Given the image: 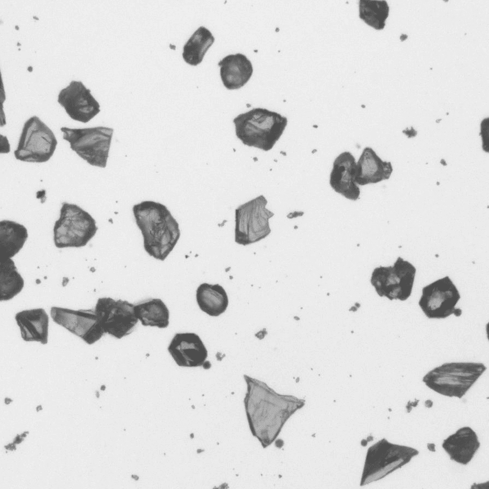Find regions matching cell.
Returning a JSON list of instances; mask_svg holds the SVG:
<instances>
[{"label":"cell","mask_w":489,"mask_h":489,"mask_svg":"<svg viewBox=\"0 0 489 489\" xmlns=\"http://www.w3.org/2000/svg\"><path fill=\"white\" fill-rule=\"evenodd\" d=\"M24 287V280L11 258L1 259L0 301H8L18 295Z\"/></svg>","instance_id":"cb8c5ba5"},{"label":"cell","mask_w":489,"mask_h":489,"mask_svg":"<svg viewBox=\"0 0 489 489\" xmlns=\"http://www.w3.org/2000/svg\"><path fill=\"white\" fill-rule=\"evenodd\" d=\"M63 139L70 148L89 165L105 168L109 156L113 129L106 127L85 128L62 127Z\"/></svg>","instance_id":"5b68a950"},{"label":"cell","mask_w":489,"mask_h":489,"mask_svg":"<svg viewBox=\"0 0 489 489\" xmlns=\"http://www.w3.org/2000/svg\"><path fill=\"white\" fill-rule=\"evenodd\" d=\"M50 314L55 323L89 345L100 340L105 333L94 310H73L54 306L51 308Z\"/></svg>","instance_id":"8fae6325"},{"label":"cell","mask_w":489,"mask_h":489,"mask_svg":"<svg viewBox=\"0 0 489 489\" xmlns=\"http://www.w3.org/2000/svg\"><path fill=\"white\" fill-rule=\"evenodd\" d=\"M168 350L180 366H200L207 362V349L199 336L193 333H176Z\"/></svg>","instance_id":"4fadbf2b"},{"label":"cell","mask_w":489,"mask_h":489,"mask_svg":"<svg viewBox=\"0 0 489 489\" xmlns=\"http://www.w3.org/2000/svg\"><path fill=\"white\" fill-rule=\"evenodd\" d=\"M23 440V437H21L20 435H17L15 437V440L13 442L15 444H18L21 443Z\"/></svg>","instance_id":"4316f807"},{"label":"cell","mask_w":489,"mask_h":489,"mask_svg":"<svg viewBox=\"0 0 489 489\" xmlns=\"http://www.w3.org/2000/svg\"><path fill=\"white\" fill-rule=\"evenodd\" d=\"M233 123L235 135L243 144L268 151L283 133L288 119L276 112L258 107L239 114Z\"/></svg>","instance_id":"7a4b0ae2"},{"label":"cell","mask_w":489,"mask_h":489,"mask_svg":"<svg viewBox=\"0 0 489 489\" xmlns=\"http://www.w3.org/2000/svg\"><path fill=\"white\" fill-rule=\"evenodd\" d=\"M442 446L452 460L466 465L479 449L480 442L470 427H464L444 439Z\"/></svg>","instance_id":"ac0fdd59"},{"label":"cell","mask_w":489,"mask_h":489,"mask_svg":"<svg viewBox=\"0 0 489 489\" xmlns=\"http://www.w3.org/2000/svg\"><path fill=\"white\" fill-rule=\"evenodd\" d=\"M393 172L390 161H383L370 147H365L356 162L355 182L358 185L388 180Z\"/></svg>","instance_id":"2e32d148"},{"label":"cell","mask_w":489,"mask_h":489,"mask_svg":"<svg viewBox=\"0 0 489 489\" xmlns=\"http://www.w3.org/2000/svg\"><path fill=\"white\" fill-rule=\"evenodd\" d=\"M389 7L386 1L360 0L359 16L376 30H382L388 17Z\"/></svg>","instance_id":"d4e9b609"},{"label":"cell","mask_w":489,"mask_h":489,"mask_svg":"<svg viewBox=\"0 0 489 489\" xmlns=\"http://www.w3.org/2000/svg\"><path fill=\"white\" fill-rule=\"evenodd\" d=\"M132 211L145 251L154 259L164 261L180 238L179 223L168 208L158 202L142 201L134 205Z\"/></svg>","instance_id":"6da1fadb"},{"label":"cell","mask_w":489,"mask_h":489,"mask_svg":"<svg viewBox=\"0 0 489 489\" xmlns=\"http://www.w3.org/2000/svg\"><path fill=\"white\" fill-rule=\"evenodd\" d=\"M486 370L481 362H446L427 373L422 381L440 394L461 398Z\"/></svg>","instance_id":"3957f363"},{"label":"cell","mask_w":489,"mask_h":489,"mask_svg":"<svg viewBox=\"0 0 489 489\" xmlns=\"http://www.w3.org/2000/svg\"><path fill=\"white\" fill-rule=\"evenodd\" d=\"M218 65L220 67V74L223 85L228 90L243 87L253 72L252 63L241 53L227 55Z\"/></svg>","instance_id":"d6986e66"},{"label":"cell","mask_w":489,"mask_h":489,"mask_svg":"<svg viewBox=\"0 0 489 489\" xmlns=\"http://www.w3.org/2000/svg\"><path fill=\"white\" fill-rule=\"evenodd\" d=\"M136 315L144 326L166 328L169 324V310L159 298H150L134 305Z\"/></svg>","instance_id":"7402d4cb"},{"label":"cell","mask_w":489,"mask_h":489,"mask_svg":"<svg viewBox=\"0 0 489 489\" xmlns=\"http://www.w3.org/2000/svg\"><path fill=\"white\" fill-rule=\"evenodd\" d=\"M12 401H13V400L9 398H6L5 399V403L6 404H9L10 403H11Z\"/></svg>","instance_id":"83f0119b"},{"label":"cell","mask_w":489,"mask_h":489,"mask_svg":"<svg viewBox=\"0 0 489 489\" xmlns=\"http://www.w3.org/2000/svg\"><path fill=\"white\" fill-rule=\"evenodd\" d=\"M200 309L211 316H218L226 310L229 300L226 292L219 284L201 283L196 291Z\"/></svg>","instance_id":"ffe728a7"},{"label":"cell","mask_w":489,"mask_h":489,"mask_svg":"<svg viewBox=\"0 0 489 489\" xmlns=\"http://www.w3.org/2000/svg\"><path fill=\"white\" fill-rule=\"evenodd\" d=\"M15 319L24 341L47 344L49 318L43 308L21 311L16 313Z\"/></svg>","instance_id":"e0dca14e"},{"label":"cell","mask_w":489,"mask_h":489,"mask_svg":"<svg viewBox=\"0 0 489 489\" xmlns=\"http://www.w3.org/2000/svg\"><path fill=\"white\" fill-rule=\"evenodd\" d=\"M42 409H43V408H42V405H38V406H37L36 407V411H37V412H38V411H40V410H42Z\"/></svg>","instance_id":"4dcf8cb0"},{"label":"cell","mask_w":489,"mask_h":489,"mask_svg":"<svg viewBox=\"0 0 489 489\" xmlns=\"http://www.w3.org/2000/svg\"><path fill=\"white\" fill-rule=\"evenodd\" d=\"M28 433H29V432L28 431H25V432H24V433H23L22 434H21L20 435H21V437H22L23 438H25V437H26L27 434H28Z\"/></svg>","instance_id":"f1b7e54d"},{"label":"cell","mask_w":489,"mask_h":489,"mask_svg":"<svg viewBox=\"0 0 489 489\" xmlns=\"http://www.w3.org/2000/svg\"><path fill=\"white\" fill-rule=\"evenodd\" d=\"M57 144L53 131L34 115L24 123L14 155L23 162H45L53 156Z\"/></svg>","instance_id":"52a82bcc"},{"label":"cell","mask_w":489,"mask_h":489,"mask_svg":"<svg viewBox=\"0 0 489 489\" xmlns=\"http://www.w3.org/2000/svg\"><path fill=\"white\" fill-rule=\"evenodd\" d=\"M132 478H133V479H134L135 480H138V479H139V477L137 475H132Z\"/></svg>","instance_id":"f546056e"},{"label":"cell","mask_w":489,"mask_h":489,"mask_svg":"<svg viewBox=\"0 0 489 489\" xmlns=\"http://www.w3.org/2000/svg\"><path fill=\"white\" fill-rule=\"evenodd\" d=\"M5 447L6 449L9 450L10 451H14L16 450L15 444L14 443L9 444L5 446Z\"/></svg>","instance_id":"484cf974"},{"label":"cell","mask_w":489,"mask_h":489,"mask_svg":"<svg viewBox=\"0 0 489 489\" xmlns=\"http://www.w3.org/2000/svg\"><path fill=\"white\" fill-rule=\"evenodd\" d=\"M57 101L71 119L83 123H88L100 111V105L90 89L79 81L72 80L62 89Z\"/></svg>","instance_id":"7c38bea8"},{"label":"cell","mask_w":489,"mask_h":489,"mask_svg":"<svg viewBox=\"0 0 489 489\" xmlns=\"http://www.w3.org/2000/svg\"><path fill=\"white\" fill-rule=\"evenodd\" d=\"M28 237L22 224L10 220L0 221V259L11 258L23 247Z\"/></svg>","instance_id":"44dd1931"},{"label":"cell","mask_w":489,"mask_h":489,"mask_svg":"<svg viewBox=\"0 0 489 489\" xmlns=\"http://www.w3.org/2000/svg\"><path fill=\"white\" fill-rule=\"evenodd\" d=\"M268 201L259 195L235 210L234 241L246 246L258 242L271 233L269 219L274 214L266 208Z\"/></svg>","instance_id":"8992f818"},{"label":"cell","mask_w":489,"mask_h":489,"mask_svg":"<svg viewBox=\"0 0 489 489\" xmlns=\"http://www.w3.org/2000/svg\"><path fill=\"white\" fill-rule=\"evenodd\" d=\"M422 292L418 304L428 318H445L452 314L459 317L462 314V310L456 307L461 297L459 292L448 276L424 287Z\"/></svg>","instance_id":"9c48e42d"},{"label":"cell","mask_w":489,"mask_h":489,"mask_svg":"<svg viewBox=\"0 0 489 489\" xmlns=\"http://www.w3.org/2000/svg\"><path fill=\"white\" fill-rule=\"evenodd\" d=\"M94 311L104 333L117 339L131 334L138 321L134 305L126 300L99 298Z\"/></svg>","instance_id":"30bf717a"},{"label":"cell","mask_w":489,"mask_h":489,"mask_svg":"<svg viewBox=\"0 0 489 489\" xmlns=\"http://www.w3.org/2000/svg\"><path fill=\"white\" fill-rule=\"evenodd\" d=\"M95 220L78 206L64 202L54 223V242L58 248L85 246L95 235Z\"/></svg>","instance_id":"277c9868"},{"label":"cell","mask_w":489,"mask_h":489,"mask_svg":"<svg viewBox=\"0 0 489 489\" xmlns=\"http://www.w3.org/2000/svg\"><path fill=\"white\" fill-rule=\"evenodd\" d=\"M375 447L374 470L378 478L401 468L419 454L413 447L392 444L385 439L381 440Z\"/></svg>","instance_id":"9a60e30c"},{"label":"cell","mask_w":489,"mask_h":489,"mask_svg":"<svg viewBox=\"0 0 489 489\" xmlns=\"http://www.w3.org/2000/svg\"><path fill=\"white\" fill-rule=\"evenodd\" d=\"M416 269L398 257L392 266H380L373 270L370 281L380 297L405 301L411 296Z\"/></svg>","instance_id":"ba28073f"},{"label":"cell","mask_w":489,"mask_h":489,"mask_svg":"<svg viewBox=\"0 0 489 489\" xmlns=\"http://www.w3.org/2000/svg\"><path fill=\"white\" fill-rule=\"evenodd\" d=\"M356 162L353 154L344 151L335 159L330 175V185L337 193L351 200L359 199L360 190L355 182Z\"/></svg>","instance_id":"5bb4252c"},{"label":"cell","mask_w":489,"mask_h":489,"mask_svg":"<svg viewBox=\"0 0 489 489\" xmlns=\"http://www.w3.org/2000/svg\"><path fill=\"white\" fill-rule=\"evenodd\" d=\"M214 41L215 38L209 30L203 26L199 27L183 47L184 60L190 65H197Z\"/></svg>","instance_id":"603a6c76"}]
</instances>
